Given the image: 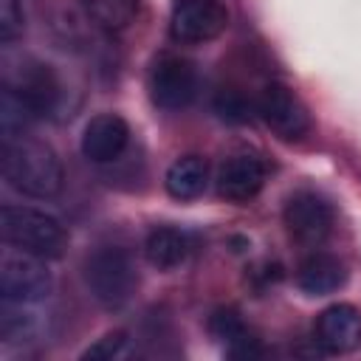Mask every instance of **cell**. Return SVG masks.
I'll return each instance as SVG.
<instances>
[{"mask_svg":"<svg viewBox=\"0 0 361 361\" xmlns=\"http://www.w3.org/2000/svg\"><path fill=\"white\" fill-rule=\"evenodd\" d=\"M3 178L6 183L37 200L56 197L62 192V164L59 155L37 138L28 135H3Z\"/></svg>","mask_w":361,"mask_h":361,"instance_id":"1","label":"cell"},{"mask_svg":"<svg viewBox=\"0 0 361 361\" xmlns=\"http://www.w3.org/2000/svg\"><path fill=\"white\" fill-rule=\"evenodd\" d=\"M82 279L93 302L104 310H121L135 288H138V268L133 262V254L116 243L99 245L85 257Z\"/></svg>","mask_w":361,"mask_h":361,"instance_id":"2","label":"cell"},{"mask_svg":"<svg viewBox=\"0 0 361 361\" xmlns=\"http://www.w3.org/2000/svg\"><path fill=\"white\" fill-rule=\"evenodd\" d=\"M0 234L6 245L42 259H59L68 248V228L54 214L34 206L6 203L0 209Z\"/></svg>","mask_w":361,"mask_h":361,"instance_id":"3","label":"cell"},{"mask_svg":"<svg viewBox=\"0 0 361 361\" xmlns=\"http://www.w3.org/2000/svg\"><path fill=\"white\" fill-rule=\"evenodd\" d=\"M54 276L45 268L42 257L17 251L8 245V251L0 259V293L3 302L14 305H39L51 296Z\"/></svg>","mask_w":361,"mask_h":361,"instance_id":"4","label":"cell"},{"mask_svg":"<svg viewBox=\"0 0 361 361\" xmlns=\"http://www.w3.org/2000/svg\"><path fill=\"white\" fill-rule=\"evenodd\" d=\"M147 90L155 107L183 110L197 96V68L180 54H161L147 73Z\"/></svg>","mask_w":361,"mask_h":361,"instance_id":"5","label":"cell"},{"mask_svg":"<svg viewBox=\"0 0 361 361\" xmlns=\"http://www.w3.org/2000/svg\"><path fill=\"white\" fill-rule=\"evenodd\" d=\"M257 116L282 141H299L310 133L313 121L302 99L282 82H268L257 96Z\"/></svg>","mask_w":361,"mask_h":361,"instance_id":"6","label":"cell"},{"mask_svg":"<svg viewBox=\"0 0 361 361\" xmlns=\"http://www.w3.org/2000/svg\"><path fill=\"white\" fill-rule=\"evenodd\" d=\"M6 90L23 104V110L28 113L31 121L51 118L59 110V102H62L59 76L54 73L51 65L37 62V59L20 65L14 79L6 85Z\"/></svg>","mask_w":361,"mask_h":361,"instance_id":"7","label":"cell"},{"mask_svg":"<svg viewBox=\"0 0 361 361\" xmlns=\"http://www.w3.org/2000/svg\"><path fill=\"white\" fill-rule=\"evenodd\" d=\"M228 25V8L223 0H172L169 34L178 42L197 45L217 39Z\"/></svg>","mask_w":361,"mask_h":361,"instance_id":"8","label":"cell"},{"mask_svg":"<svg viewBox=\"0 0 361 361\" xmlns=\"http://www.w3.org/2000/svg\"><path fill=\"white\" fill-rule=\"evenodd\" d=\"M282 220H285L288 234L296 243H302V245H319V243H324L333 234L336 214H333V206L322 195L305 189V192H293L285 200Z\"/></svg>","mask_w":361,"mask_h":361,"instance_id":"9","label":"cell"},{"mask_svg":"<svg viewBox=\"0 0 361 361\" xmlns=\"http://www.w3.org/2000/svg\"><path fill=\"white\" fill-rule=\"evenodd\" d=\"M265 178H268V166H265V161L259 155L234 152L220 164L214 186H217V195L223 200L245 203V200L259 195V189L265 186Z\"/></svg>","mask_w":361,"mask_h":361,"instance_id":"10","label":"cell"},{"mask_svg":"<svg viewBox=\"0 0 361 361\" xmlns=\"http://www.w3.org/2000/svg\"><path fill=\"white\" fill-rule=\"evenodd\" d=\"M316 344L330 355H344L361 347V310L347 302H336L316 316Z\"/></svg>","mask_w":361,"mask_h":361,"instance_id":"11","label":"cell"},{"mask_svg":"<svg viewBox=\"0 0 361 361\" xmlns=\"http://www.w3.org/2000/svg\"><path fill=\"white\" fill-rule=\"evenodd\" d=\"M130 144V124L118 113H99L82 130V155L93 164H113Z\"/></svg>","mask_w":361,"mask_h":361,"instance_id":"12","label":"cell"},{"mask_svg":"<svg viewBox=\"0 0 361 361\" xmlns=\"http://www.w3.org/2000/svg\"><path fill=\"white\" fill-rule=\"evenodd\" d=\"M209 333L217 344H223V350L234 358H254V355H262V347H259V338L251 333V327L243 322L240 310L237 307H214L209 313Z\"/></svg>","mask_w":361,"mask_h":361,"instance_id":"13","label":"cell"},{"mask_svg":"<svg viewBox=\"0 0 361 361\" xmlns=\"http://www.w3.org/2000/svg\"><path fill=\"white\" fill-rule=\"evenodd\" d=\"M347 285V265L333 254H310L296 265V288L305 296H330Z\"/></svg>","mask_w":361,"mask_h":361,"instance_id":"14","label":"cell"},{"mask_svg":"<svg viewBox=\"0 0 361 361\" xmlns=\"http://www.w3.org/2000/svg\"><path fill=\"white\" fill-rule=\"evenodd\" d=\"M189 254H192V237L178 226L161 223V226H152L144 237V257L158 271H172L183 265Z\"/></svg>","mask_w":361,"mask_h":361,"instance_id":"15","label":"cell"},{"mask_svg":"<svg viewBox=\"0 0 361 361\" xmlns=\"http://www.w3.org/2000/svg\"><path fill=\"white\" fill-rule=\"evenodd\" d=\"M164 186L175 200H195L209 186V161L203 155H180L169 164Z\"/></svg>","mask_w":361,"mask_h":361,"instance_id":"16","label":"cell"},{"mask_svg":"<svg viewBox=\"0 0 361 361\" xmlns=\"http://www.w3.org/2000/svg\"><path fill=\"white\" fill-rule=\"evenodd\" d=\"M79 3L85 14L107 31H121L130 23H135L144 6V0H79Z\"/></svg>","mask_w":361,"mask_h":361,"instance_id":"17","label":"cell"},{"mask_svg":"<svg viewBox=\"0 0 361 361\" xmlns=\"http://www.w3.org/2000/svg\"><path fill=\"white\" fill-rule=\"evenodd\" d=\"M28 307L31 305L6 302L3 316H0V338H3V344H23V341H31L37 336L39 322Z\"/></svg>","mask_w":361,"mask_h":361,"instance_id":"18","label":"cell"},{"mask_svg":"<svg viewBox=\"0 0 361 361\" xmlns=\"http://www.w3.org/2000/svg\"><path fill=\"white\" fill-rule=\"evenodd\" d=\"M214 113L228 124H245L251 113H257V102H251L237 87H220L214 93Z\"/></svg>","mask_w":361,"mask_h":361,"instance_id":"19","label":"cell"},{"mask_svg":"<svg viewBox=\"0 0 361 361\" xmlns=\"http://www.w3.org/2000/svg\"><path fill=\"white\" fill-rule=\"evenodd\" d=\"M127 344H130V336L124 330H113V333H104L96 344H90L82 358H93V361H113V358H121L127 353Z\"/></svg>","mask_w":361,"mask_h":361,"instance_id":"20","label":"cell"},{"mask_svg":"<svg viewBox=\"0 0 361 361\" xmlns=\"http://www.w3.org/2000/svg\"><path fill=\"white\" fill-rule=\"evenodd\" d=\"M25 28V14L20 0H0V39L14 42Z\"/></svg>","mask_w":361,"mask_h":361,"instance_id":"21","label":"cell"}]
</instances>
